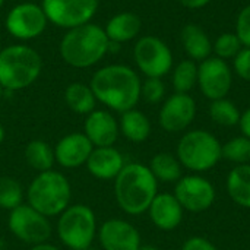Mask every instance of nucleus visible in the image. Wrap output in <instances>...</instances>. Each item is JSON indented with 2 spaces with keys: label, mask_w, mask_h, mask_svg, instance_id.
I'll list each match as a JSON object with an SVG mask.
<instances>
[{
  "label": "nucleus",
  "mask_w": 250,
  "mask_h": 250,
  "mask_svg": "<svg viewBox=\"0 0 250 250\" xmlns=\"http://www.w3.org/2000/svg\"><path fill=\"white\" fill-rule=\"evenodd\" d=\"M98 0H42V9L50 22L62 28L88 23L95 15Z\"/></svg>",
  "instance_id": "nucleus-10"
},
{
  "label": "nucleus",
  "mask_w": 250,
  "mask_h": 250,
  "mask_svg": "<svg viewBox=\"0 0 250 250\" xmlns=\"http://www.w3.org/2000/svg\"><path fill=\"white\" fill-rule=\"evenodd\" d=\"M119 123L114 116L105 110H94L85 120V136L94 148L113 146L119 138Z\"/></svg>",
  "instance_id": "nucleus-17"
},
{
  "label": "nucleus",
  "mask_w": 250,
  "mask_h": 250,
  "mask_svg": "<svg viewBox=\"0 0 250 250\" xmlns=\"http://www.w3.org/2000/svg\"><path fill=\"white\" fill-rule=\"evenodd\" d=\"M70 198L72 188L69 180L54 170L38 173L26 190L28 205L47 218L60 215L70 205Z\"/></svg>",
  "instance_id": "nucleus-4"
},
{
  "label": "nucleus",
  "mask_w": 250,
  "mask_h": 250,
  "mask_svg": "<svg viewBox=\"0 0 250 250\" xmlns=\"http://www.w3.org/2000/svg\"><path fill=\"white\" fill-rule=\"evenodd\" d=\"M182 42L185 51L192 60H205L212 51V44L207 32L198 25H186L182 31Z\"/></svg>",
  "instance_id": "nucleus-22"
},
{
  "label": "nucleus",
  "mask_w": 250,
  "mask_h": 250,
  "mask_svg": "<svg viewBox=\"0 0 250 250\" xmlns=\"http://www.w3.org/2000/svg\"><path fill=\"white\" fill-rule=\"evenodd\" d=\"M236 35L243 47L250 48V4L243 7L239 13L236 23Z\"/></svg>",
  "instance_id": "nucleus-33"
},
{
  "label": "nucleus",
  "mask_w": 250,
  "mask_h": 250,
  "mask_svg": "<svg viewBox=\"0 0 250 250\" xmlns=\"http://www.w3.org/2000/svg\"><path fill=\"white\" fill-rule=\"evenodd\" d=\"M227 192L234 204L250 209V164L236 166L229 173Z\"/></svg>",
  "instance_id": "nucleus-21"
},
{
  "label": "nucleus",
  "mask_w": 250,
  "mask_h": 250,
  "mask_svg": "<svg viewBox=\"0 0 250 250\" xmlns=\"http://www.w3.org/2000/svg\"><path fill=\"white\" fill-rule=\"evenodd\" d=\"M40 54L28 45H10L0 51V85L6 91L29 86L41 73Z\"/></svg>",
  "instance_id": "nucleus-5"
},
{
  "label": "nucleus",
  "mask_w": 250,
  "mask_h": 250,
  "mask_svg": "<svg viewBox=\"0 0 250 250\" xmlns=\"http://www.w3.org/2000/svg\"><path fill=\"white\" fill-rule=\"evenodd\" d=\"M239 125H240V129H242L243 136H246V138L250 139V107L240 116Z\"/></svg>",
  "instance_id": "nucleus-36"
},
{
  "label": "nucleus",
  "mask_w": 250,
  "mask_h": 250,
  "mask_svg": "<svg viewBox=\"0 0 250 250\" xmlns=\"http://www.w3.org/2000/svg\"><path fill=\"white\" fill-rule=\"evenodd\" d=\"M97 231V218L88 205H69L60 214L57 234L62 243L70 250L91 248Z\"/></svg>",
  "instance_id": "nucleus-7"
},
{
  "label": "nucleus",
  "mask_w": 250,
  "mask_h": 250,
  "mask_svg": "<svg viewBox=\"0 0 250 250\" xmlns=\"http://www.w3.org/2000/svg\"><path fill=\"white\" fill-rule=\"evenodd\" d=\"M81 250H92L91 248H88V249H81Z\"/></svg>",
  "instance_id": "nucleus-43"
},
{
  "label": "nucleus",
  "mask_w": 250,
  "mask_h": 250,
  "mask_svg": "<svg viewBox=\"0 0 250 250\" xmlns=\"http://www.w3.org/2000/svg\"><path fill=\"white\" fill-rule=\"evenodd\" d=\"M173 195L183 209L196 214L209 209L217 196L212 183L199 174L183 176L176 183Z\"/></svg>",
  "instance_id": "nucleus-11"
},
{
  "label": "nucleus",
  "mask_w": 250,
  "mask_h": 250,
  "mask_svg": "<svg viewBox=\"0 0 250 250\" xmlns=\"http://www.w3.org/2000/svg\"><path fill=\"white\" fill-rule=\"evenodd\" d=\"M94 145L85 133H69L63 136L54 146V158L64 168H78L86 164Z\"/></svg>",
  "instance_id": "nucleus-16"
},
{
  "label": "nucleus",
  "mask_w": 250,
  "mask_h": 250,
  "mask_svg": "<svg viewBox=\"0 0 250 250\" xmlns=\"http://www.w3.org/2000/svg\"><path fill=\"white\" fill-rule=\"evenodd\" d=\"M0 51H1V44H0Z\"/></svg>",
  "instance_id": "nucleus-44"
},
{
  "label": "nucleus",
  "mask_w": 250,
  "mask_h": 250,
  "mask_svg": "<svg viewBox=\"0 0 250 250\" xmlns=\"http://www.w3.org/2000/svg\"><path fill=\"white\" fill-rule=\"evenodd\" d=\"M166 86L161 81V78H148L142 86H141V95L145 98V101L151 104H157L164 98Z\"/></svg>",
  "instance_id": "nucleus-32"
},
{
  "label": "nucleus",
  "mask_w": 250,
  "mask_h": 250,
  "mask_svg": "<svg viewBox=\"0 0 250 250\" xmlns=\"http://www.w3.org/2000/svg\"><path fill=\"white\" fill-rule=\"evenodd\" d=\"M119 129L126 139L135 144H141L146 141L151 133V122L142 111L132 108L122 113Z\"/></svg>",
  "instance_id": "nucleus-23"
},
{
  "label": "nucleus",
  "mask_w": 250,
  "mask_h": 250,
  "mask_svg": "<svg viewBox=\"0 0 250 250\" xmlns=\"http://www.w3.org/2000/svg\"><path fill=\"white\" fill-rule=\"evenodd\" d=\"M97 234L104 250H138L141 248L139 231L125 220H107L101 224Z\"/></svg>",
  "instance_id": "nucleus-15"
},
{
  "label": "nucleus",
  "mask_w": 250,
  "mask_h": 250,
  "mask_svg": "<svg viewBox=\"0 0 250 250\" xmlns=\"http://www.w3.org/2000/svg\"><path fill=\"white\" fill-rule=\"evenodd\" d=\"M176 157L182 167L193 173H204L214 168L223 158L221 144L208 130H190L179 141Z\"/></svg>",
  "instance_id": "nucleus-6"
},
{
  "label": "nucleus",
  "mask_w": 250,
  "mask_h": 250,
  "mask_svg": "<svg viewBox=\"0 0 250 250\" xmlns=\"http://www.w3.org/2000/svg\"><path fill=\"white\" fill-rule=\"evenodd\" d=\"M149 170L157 179L163 183H177L182 176V164L176 155L170 152H158L152 157L149 163Z\"/></svg>",
  "instance_id": "nucleus-24"
},
{
  "label": "nucleus",
  "mask_w": 250,
  "mask_h": 250,
  "mask_svg": "<svg viewBox=\"0 0 250 250\" xmlns=\"http://www.w3.org/2000/svg\"><path fill=\"white\" fill-rule=\"evenodd\" d=\"M157 193L158 182L149 167L144 164H125L114 179V196L117 205L129 215H141L146 212Z\"/></svg>",
  "instance_id": "nucleus-2"
},
{
  "label": "nucleus",
  "mask_w": 250,
  "mask_h": 250,
  "mask_svg": "<svg viewBox=\"0 0 250 250\" xmlns=\"http://www.w3.org/2000/svg\"><path fill=\"white\" fill-rule=\"evenodd\" d=\"M123 167V155L114 146L94 148L86 161L88 171L100 180H114Z\"/></svg>",
  "instance_id": "nucleus-19"
},
{
  "label": "nucleus",
  "mask_w": 250,
  "mask_h": 250,
  "mask_svg": "<svg viewBox=\"0 0 250 250\" xmlns=\"http://www.w3.org/2000/svg\"><path fill=\"white\" fill-rule=\"evenodd\" d=\"M89 86L98 101L111 110L125 113L138 104L142 83L129 66L110 64L95 72Z\"/></svg>",
  "instance_id": "nucleus-1"
},
{
  "label": "nucleus",
  "mask_w": 250,
  "mask_h": 250,
  "mask_svg": "<svg viewBox=\"0 0 250 250\" xmlns=\"http://www.w3.org/2000/svg\"><path fill=\"white\" fill-rule=\"evenodd\" d=\"M3 139H4V129H3V126L0 125V145H1V142H3Z\"/></svg>",
  "instance_id": "nucleus-40"
},
{
  "label": "nucleus",
  "mask_w": 250,
  "mask_h": 250,
  "mask_svg": "<svg viewBox=\"0 0 250 250\" xmlns=\"http://www.w3.org/2000/svg\"><path fill=\"white\" fill-rule=\"evenodd\" d=\"M47 21L42 6L35 3H21L7 13L6 29L15 38L31 40L44 32Z\"/></svg>",
  "instance_id": "nucleus-12"
},
{
  "label": "nucleus",
  "mask_w": 250,
  "mask_h": 250,
  "mask_svg": "<svg viewBox=\"0 0 250 250\" xmlns=\"http://www.w3.org/2000/svg\"><path fill=\"white\" fill-rule=\"evenodd\" d=\"M182 250H218L217 246L209 242L208 239L205 237H201V236H193V237H189L183 246Z\"/></svg>",
  "instance_id": "nucleus-35"
},
{
  "label": "nucleus",
  "mask_w": 250,
  "mask_h": 250,
  "mask_svg": "<svg viewBox=\"0 0 250 250\" xmlns=\"http://www.w3.org/2000/svg\"><path fill=\"white\" fill-rule=\"evenodd\" d=\"M3 94H4V89H3V86L0 85V100L3 98Z\"/></svg>",
  "instance_id": "nucleus-41"
},
{
  "label": "nucleus",
  "mask_w": 250,
  "mask_h": 250,
  "mask_svg": "<svg viewBox=\"0 0 250 250\" xmlns=\"http://www.w3.org/2000/svg\"><path fill=\"white\" fill-rule=\"evenodd\" d=\"M7 227L16 239L31 246L45 243L51 236V224L48 218L28 204H22L10 211Z\"/></svg>",
  "instance_id": "nucleus-8"
},
{
  "label": "nucleus",
  "mask_w": 250,
  "mask_h": 250,
  "mask_svg": "<svg viewBox=\"0 0 250 250\" xmlns=\"http://www.w3.org/2000/svg\"><path fill=\"white\" fill-rule=\"evenodd\" d=\"M25 160L28 166L38 173L53 170V166L56 163L54 149L44 141H31L25 148Z\"/></svg>",
  "instance_id": "nucleus-26"
},
{
  "label": "nucleus",
  "mask_w": 250,
  "mask_h": 250,
  "mask_svg": "<svg viewBox=\"0 0 250 250\" xmlns=\"http://www.w3.org/2000/svg\"><path fill=\"white\" fill-rule=\"evenodd\" d=\"M185 7L189 9H201L204 6H207L211 0H179Z\"/></svg>",
  "instance_id": "nucleus-37"
},
{
  "label": "nucleus",
  "mask_w": 250,
  "mask_h": 250,
  "mask_svg": "<svg viewBox=\"0 0 250 250\" xmlns=\"http://www.w3.org/2000/svg\"><path fill=\"white\" fill-rule=\"evenodd\" d=\"M108 45L105 31L88 22L66 32L60 42V54L67 64L83 69L98 63L108 51Z\"/></svg>",
  "instance_id": "nucleus-3"
},
{
  "label": "nucleus",
  "mask_w": 250,
  "mask_h": 250,
  "mask_svg": "<svg viewBox=\"0 0 250 250\" xmlns=\"http://www.w3.org/2000/svg\"><path fill=\"white\" fill-rule=\"evenodd\" d=\"M231 70L226 60L220 57H208L198 67V83L202 94L211 100L226 98L231 88Z\"/></svg>",
  "instance_id": "nucleus-13"
},
{
  "label": "nucleus",
  "mask_w": 250,
  "mask_h": 250,
  "mask_svg": "<svg viewBox=\"0 0 250 250\" xmlns=\"http://www.w3.org/2000/svg\"><path fill=\"white\" fill-rule=\"evenodd\" d=\"M221 157L237 166L250 164V139L246 136H237L221 145Z\"/></svg>",
  "instance_id": "nucleus-29"
},
{
  "label": "nucleus",
  "mask_w": 250,
  "mask_h": 250,
  "mask_svg": "<svg viewBox=\"0 0 250 250\" xmlns=\"http://www.w3.org/2000/svg\"><path fill=\"white\" fill-rule=\"evenodd\" d=\"M183 212L185 209L171 193H157L148 208L152 224L163 231L176 230L183 221Z\"/></svg>",
  "instance_id": "nucleus-18"
},
{
  "label": "nucleus",
  "mask_w": 250,
  "mask_h": 250,
  "mask_svg": "<svg viewBox=\"0 0 250 250\" xmlns=\"http://www.w3.org/2000/svg\"><path fill=\"white\" fill-rule=\"evenodd\" d=\"M138 250H158V249H157L155 246H151V245H145V246H142V245H141V248H139Z\"/></svg>",
  "instance_id": "nucleus-39"
},
{
  "label": "nucleus",
  "mask_w": 250,
  "mask_h": 250,
  "mask_svg": "<svg viewBox=\"0 0 250 250\" xmlns=\"http://www.w3.org/2000/svg\"><path fill=\"white\" fill-rule=\"evenodd\" d=\"M234 70L243 79L250 81V48L243 47L234 57Z\"/></svg>",
  "instance_id": "nucleus-34"
},
{
  "label": "nucleus",
  "mask_w": 250,
  "mask_h": 250,
  "mask_svg": "<svg viewBox=\"0 0 250 250\" xmlns=\"http://www.w3.org/2000/svg\"><path fill=\"white\" fill-rule=\"evenodd\" d=\"M135 62L141 72L148 78H161L173 66V54L168 45L157 37H142L133 50Z\"/></svg>",
  "instance_id": "nucleus-9"
},
{
  "label": "nucleus",
  "mask_w": 250,
  "mask_h": 250,
  "mask_svg": "<svg viewBox=\"0 0 250 250\" xmlns=\"http://www.w3.org/2000/svg\"><path fill=\"white\" fill-rule=\"evenodd\" d=\"M64 100L67 107L78 113V114H89L94 111L95 107V95L91 89V86L81 83V82H75L70 83L66 91H64Z\"/></svg>",
  "instance_id": "nucleus-25"
},
{
  "label": "nucleus",
  "mask_w": 250,
  "mask_h": 250,
  "mask_svg": "<svg viewBox=\"0 0 250 250\" xmlns=\"http://www.w3.org/2000/svg\"><path fill=\"white\" fill-rule=\"evenodd\" d=\"M3 3H4V0H0V7L3 6Z\"/></svg>",
  "instance_id": "nucleus-42"
},
{
  "label": "nucleus",
  "mask_w": 250,
  "mask_h": 250,
  "mask_svg": "<svg viewBox=\"0 0 250 250\" xmlns=\"http://www.w3.org/2000/svg\"><path fill=\"white\" fill-rule=\"evenodd\" d=\"M198 82V67L193 60H185L177 64L173 73V86L176 92L188 94Z\"/></svg>",
  "instance_id": "nucleus-30"
},
{
  "label": "nucleus",
  "mask_w": 250,
  "mask_h": 250,
  "mask_svg": "<svg viewBox=\"0 0 250 250\" xmlns=\"http://www.w3.org/2000/svg\"><path fill=\"white\" fill-rule=\"evenodd\" d=\"M23 189L21 183L9 176L0 177V208L12 211L22 205Z\"/></svg>",
  "instance_id": "nucleus-28"
},
{
  "label": "nucleus",
  "mask_w": 250,
  "mask_h": 250,
  "mask_svg": "<svg viewBox=\"0 0 250 250\" xmlns=\"http://www.w3.org/2000/svg\"><path fill=\"white\" fill-rule=\"evenodd\" d=\"M29 250H60L59 248H56L54 245H50V243H41V245H35L32 246Z\"/></svg>",
  "instance_id": "nucleus-38"
},
{
  "label": "nucleus",
  "mask_w": 250,
  "mask_h": 250,
  "mask_svg": "<svg viewBox=\"0 0 250 250\" xmlns=\"http://www.w3.org/2000/svg\"><path fill=\"white\" fill-rule=\"evenodd\" d=\"M209 116L214 123L224 126V127H231V126L239 125L242 114L233 101L227 98H221V100H215L211 103Z\"/></svg>",
  "instance_id": "nucleus-27"
},
{
  "label": "nucleus",
  "mask_w": 250,
  "mask_h": 250,
  "mask_svg": "<svg viewBox=\"0 0 250 250\" xmlns=\"http://www.w3.org/2000/svg\"><path fill=\"white\" fill-rule=\"evenodd\" d=\"M242 48H243V45H242L239 37L236 34H231V32L221 34L215 40V42L212 45V50L215 51V56L223 59V60L234 59Z\"/></svg>",
  "instance_id": "nucleus-31"
},
{
  "label": "nucleus",
  "mask_w": 250,
  "mask_h": 250,
  "mask_svg": "<svg viewBox=\"0 0 250 250\" xmlns=\"http://www.w3.org/2000/svg\"><path fill=\"white\" fill-rule=\"evenodd\" d=\"M141 28H142V22L138 15L132 12H123L113 16L108 21L107 28L104 31L110 41L120 44L133 40L139 34Z\"/></svg>",
  "instance_id": "nucleus-20"
},
{
  "label": "nucleus",
  "mask_w": 250,
  "mask_h": 250,
  "mask_svg": "<svg viewBox=\"0 0 250 250\" xmlns=\"http://www.w3.org/2000/svg\"><path fill=\"white\" fill-rule=\"evenodd\" d=\"M196 116V103L189 94L176 92L166 100L160 110V126L170 133H177L189 127Z\"/></svg>",
  "instance_id": "nucleus-14"
}]
</instances>
